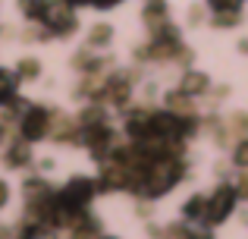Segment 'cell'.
Here are the masks:
<instances>
[{"label": "cell", "mask_w": 248, "mask_h": 239, "mask_svg": "<svg viewBox=\"0 0 248 239\" xmlns=\"http://www.w3.org/2000/svg\"><path fill=\"white\" fill-rule=\"evenodd\" d=\"M22 129H25V135H29V139H38V135L47 129V113H44V111H31V113H25Z\"/></svg>", "instance_id": "cell-2"}, {"label": "cell", "mask_w": 248, "mask_h": 239, "mask_svg": "<svg viewBox=\"0 0 248 239\" xmlns=\"http://www.w3.org/2000/svg\"><path fill=\"white\" fill-rule=\"evenodd\" d=\"M22 66V76H38V63L35 60H25V63H19Z\"/></svg>", "instance_id": "cell-4"}, {"label": "cell", "mask_w": 248, "mask_h": 239, "mask_svg": "<svg viewBox=\"0 0 248 239\" xmlns=\"http://www.w3.org/2000/svg\"><path fill=\"white\" fill-rule=\"evenodd\" d=\"M0 202H6V186L0 183Z\"/></svg>", "instance_id": "cell-6"}, {"label": "cell", "mask_w": 248, "mask_h": 239, "mask_svg": "<svg viewBox=\"0 0 248 239\" xmlns=\"http://www.w3.org/2000/svg\"><path fill=\"white\" fill-rule=\"evenodd\" d=\"M236 164H248V142H242L236 151Z\"/></svg>", "instance_id": "cell-5"}, {"label": "cell", "mask_w": 248, "mask_h": 239, "mask_svg": "<svg viewBox=\"0 0 248 239\" xmlns=\"http://www.w3.org/2000/svg\"><path fill=\"white\" fill-rule=\"evenodd\" d=\"M232 202H236V192L232 189H217V198L211 202V221H223V214L232 208Z\"/></svg>", "instance_id": "cell-1"}, {"label": "cell", "mask_w": 248, "mask_h": 239, "mask_svg": "<svg viewBox=\"0 0 248 239\" xmlns=\"http://www.w3.org/2000/svg\"><path fill=\"white\" fill-rule=\"evenodd\" d=\"M204 88H207V79L201 73L186 76V82H182V92H186V95H198V92H204Z\"/></svg>", "instance_id": "cell-3"}]
</instances>
